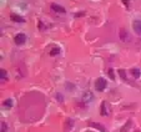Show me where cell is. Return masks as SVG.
Masks as SVG:
<instances>
[{"label": "cell", "instance_id": "1", "mask_svg": "<svg viewBox=\"0 0 141 132\" xmlns=\"http://www.w3.org/2000/svg\"><path fill=\"white\" fill-rule=\"evenodd\" d=\"M106 86H108V82H106L105 79H103V77H99L98 80L95 81V90H98L100 92L106 89Z\"/></svg>", "mask_w": 141, "mask_h": 132}, {"label": "cell", "instance_id": "2", "mask_svg": "<svg viewBox=\"0 0 141 132\" xmlns=\"http://www.w3.org/2000/svg\"><path fill=\"white\" fill-rule=\"evenodd\" d=\"M119 36H120V40H121L122 43H129L131 38H130V34L127 33V30L125 29H120V31H119Z\"/></svg>", "mask_w": 141, "mask_h": 132}, {"label": "cell", "instance_id": "3", "mask_svg": "<svg viewBox=\"0 0 141 132\" xmlns=\"http://www.w3.org/2000/svg\"><path fill=\"white\" fill-rule=\"evenodd\" d=\"M100 115L101 116H109L110 115V109H109V104L104 101L101 106H100Z\"/></svg>", "mask_w": 141, "mask_h": 132}, {"label": "cell", "instance_id": "4", "mask_svg": "<svg viewBox=\"0 0 141 132\" xmlns=\"http://www.w3.org/2000/svg\"><path fill=\"white\" fill-rule=\"evenodd\" d=\"M14 40H15V44H16V45H23V44H25V41H26V35L20 33L15 36Z\"/></svg>", "mask_w": 141, "mask_h": 132}, {"label": "cell", "instance_id": "5", "mask_svg": "<svg viewBox=\"0 0 141 132\" xmlns=\"http://www.w3.org/2000/svg\"><path fill=\"white\" fill-rule=\"evenodd\" d=\"M51 9L54 10L55 13H57V14H65V13H66L65 8L60 6L59 4H51Z\"/></svg>", "mask_w": 141, "mask_h": 132}, {"label": "cell", "instance_id": "6", "mask_svg": "<svg viewBox=\"0 0 141 132\" xmlns=\"http://www.w3.org/2000/svg\"><path fill=\"white\" fill-rule=\"evenodd\" d=\"M132 28H134V31L137 35H141V20H135L134 24H132Z\"/></svg>", "mask_w": 141, "mask_h": 132}, {"label": "cell", "instance_id": "7", "mask_svg": "<svg viewBox=\"0 0 141 132\" xmlns=\"http://www.w3.org/2000/svg\"><path fill=\"white\" fill-rule=\"evenodd\" d=\"M90 126H91V127H94V128H96V130H99V131H101V132H108V130L104 127L103 125H100V123L93 122V123H90Z\"/></svg>", "mask_w": 141, "mask_h": 132}, {"label": "cell", "instance_id": "8", "mask_svg": "<svg viewBox=\"0 0 141 132\" xmlns=\"http://www.w3.org/2000/svg\"><path fill=\"white\" fill-rule=\"evenodd\" d=\"M72 127H74V120L67 118V120H66V122H65V131H70Z\"/></svg>", "mask_w": 141, "mask_h": 132}, {"label": "cell", "instance_id": "9", "mask_svg": "<svg viewBox=\"0 0 141 132\" xmlns=\"http://www.w3.org/2000/svg\"><path fill=\"white\" fill-rule=\"evenodd\" d=\"M10 19L13 20V21H16V23H24L25 21L24 18H21V16H19V15H16V14H11L10 15Z\"/></svg>", "mask_w": 141, "mask_h": 132}, {"label": "cell", "instance_id": "10", "mask_svg": "<svg viewBox=\"0 0 141 132\" xmlns=\"http://www.w3.org/2000/svg\"><path fill=\"white\" fill-rule=\"evenodd\" d=\"M131 75L132 77H135V79H139L141 76V71L139 69H131Z\"/></svg>", "mask_w": 141, "mask_h": 132}, {"label": "cell", "instance_id": "11", "mask_svg": "<svg viewBox=\"0 0 141 132\" xmlns=\"http://www.w3.org/2000/svg\"><path fill=\"white\" fill-rule=\"evenodd\" d=\"M3 106H4V107H6V109H10V107L13 106V100H11V99L5 100L4 102H3Z\"/></svg>", "mask_w": 141, "mask_h": 132}, {"label": "cell", "instance_id": "12", "mask_svg": "<svg viewBox=\"0 0 141 132\" xmlns=\"http://www.w3.org/2000/svg\"><path fill=\"white\" fill-rule=\"evenodd\" d=\"M59 54H60V49H59V47H54L51 51H50V55H51V56H57Z\"/></svg>", "mask_w": 141, "mask_h": 132}, {"label": "cell", "instance_id": "13", "mask_svg": "<svg viewBox=\"0 0 141 132\" xmlns=\"http://www.w3.org/2000/svg\"><path fill=\"white\" fill-rule=\"evenodd\" d=\"M130 126H131V121L129 120V121L126 122V125L121 128V131H120V132H127V131H129V128H130Z\"/></svg>", "mask_w": 141, "mask_h": 132}, {"label": "cell", "instance_id": "14", "mask_svg": "<svg viewBox=\"0 0 141 132\" xmlns=\"http://www.w3.org/2000/svg\"><path fill=\"white\" fill-rule=\"evenodd\" d=\"M0 72H1V81L6 80V79H8V75H6V74H8V72H6V71H5L4 69H3V70L0 71Z\"/></svg>", "mask_w": 141, "mask_h": 132}, {"label": "cell", "instance_id": "15", "mask_svg": "<svg viewBox=\"0 0 141 132\" xmlns=\"http://www.w3.org/2000/svg\"><path fill=\"white\" fill-rule=\"evenodd\" d=\"M0 126H1V132H8V125L5 122H1Z\"/></svg>", "mask_w": 141, "mask_h": 132}, {"label": "cell", "instance_id": "16", "mask_svg": "<svg viewBox=\"0 0 141 132\" xmlns=\"http://www.w3.org/2000/svg\"><path fill=\"white\" fill-rule=\"evenodd\" d=\"M119 74H120V76H121V79H126V72L124 70H119Z\"/></svg>", "mask_w": 141, "mask_h": 132}, {"label": "cell", "instance_id": "17", "mask_svg": "<svg viewBox=\"0 0 141 132\" xmlns=\"http://www.w3.org/2000/svg\"><path fill=\"white\" fill-rule=\"evenodd\" d=\"M109 76H110V79H115V75H114V71H113V69H109Z\"/></svg>", "mask_w": 141, "mask_h": 132}, {"label": "cell", "instance_id": "18", "mask_svg": "<svg viewBox=\"0 0 141 132\" xmlns=\"http://www.w3.org/2000/svg\"><path fill=\"white\" fill-rule=\"evenodd\" d=\"M122 3L126 5V6H129V0H122Z\"/></svg>", "mask_w": 141, "mask_h": 132}, {"label": "cell", "instance_id": "19", "mask_svg": "<svg viewBox=\"0 0 141 132\" xmlns=\"http://www.w3.org/2000/svg\"><path fill=\"white\" fill-rule=\"evenodd\" d=\"M57 100H59V101H61V100H62V97H61L60 94H57Z\"/></svg>", "mask_w": 141, "mask_h": 132}]
</instances>
